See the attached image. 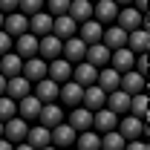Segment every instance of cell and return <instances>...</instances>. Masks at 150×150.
Masks as SVG:
<instances>
[{"label":"cell","mask_w":150,"mask_h":150,"mask_svg":"<svg viewBox=\"0 0 150 150\" xmlns=\"http://www.w3.org/2000/svg\"><path fill=\"white\" fill-rule=\"evenodd\" d=\"M115 133H118L124 142H136V139H142V136L147 133V127H144V121H142V118L124 115V118H118V127H115Z\"/></svg>","instance_id":"cell-1"},{"label":"cell","mask_w":150,"mask_h":150,"mask_svg":"<svg viewBox=\"0 0 150 150\" xmlns=\"http://www.w3.org/2000/svg\"><path fill=\"white\" fill-rule=\"evenodd\" d=\"M115 26H118V29H124V32L144 29V15H142V12H136L133 6H124V9H118V15H115Z\"/></svg>","instance_id":"cell-2"},{"label":"cell","mask_w":150,"mask_h":150,"mask_svg":"<svg viewBox=\"0 0 150 150\" xmlns=\"http://www.w3.org/2000/svg\"><path fill=\"white\" fill-rule=\"evenodd\" d=\"M26 133H29V124L23 121V118H9V121H3V139L9 142V144H20V142H26Z\"/></svg>","instance_id":"cell-3"},{"label":"cell","mask_w":150,"mask_h":150,"mask_svg":"<svg viewBox=\"0 0 150 150\" xmlns=\"http://www.w3.org/2000/svg\"><path fill=\"white\" fill-rule=\"evenodd\" d=\"M38 124L40 127H46V130H52V127H58V124H64V107L61 104H43L40 107V112H38Z\"/></svg>","instance_id":"cell-4"},{"label":"cell","mask_w":150,"mask_h":150,"mask_svg":"<svg viewBox=\"0 0 150 150\" xmlns=\"http://www.w3.org/2000/svg\"><path fill=\"white\" fill-rule=\"evenodd\" d=\"M46 78H49V81H55L58 87H61V84H67V81H72V64H67L64 58L49 61V64H46Z\"/></svg>","instance_id":"cell-5"},{"label":"cell","mask_w":150,"mask_h":150,"mask_svg":"<svg viewBox=\"0 0 150 150\" xmlns=\"http://www.w3.org/2000/svg\"><path fill=\"white\" fill-rule=\"evenodd\" d=\"M118 90H121V93H127V95H142V93H147V78L130 69V72L121 75V81H118Z\"/></svg>","instance_id":"cell-6"},{"label":"cell","mask_w":150,"mask_h":150,"mask_svg":"<svg viewBox=\"0 0 150 150\" xmlns=\"http://www.w3.org/2000/svg\"><path fill=\"white\" fill-rule=\"evenodd\" d=\"M3 32L12 38H20V35H26L29 32V18L26 15H20V12H12V15H6L3 18Z\"/></svg>","instance_id":"cell-7"},{"label":"cell","mask_w":150,"mask_h":150,"mask_svg":"<svg viewBox=\"0 0 150 150\" xmlns=\"http://www.w3.org/2000/svg\"><path fill=\"white\" fill-rule=\"evenodd\" d=\"M115 15H118V6L112 0H98L93 3V20L101 23V26H112L115 23Z\"/></svg>","instance_id":"cell-8"},{"label":"cell","mask_w":150,"mask_h":150,"mask_svg":"<svg viewBox=\"0 0 150 150\" xmlns=\"http://www.w3.org/2000/svg\"><path fill=\"white\" fill-rule=\"evenodd\" d=\"M75 136H78V133H75L72 127L67 124V121L49 130V139H52V147H58V150H69V147L75 144Z\"/></svg>","instance_id":"cell-9"},{"label":"cell","mask_w":150,"mask_h":150,"mask_svg":"<svg viewBox=\"0 0 150 150\" xmlns=\"http://www.w3.org/2000/svg\"><path fill=\"white\" fill-rule=\"evenodd\" d=\"M101 32H104L101 23H95V20H84V23H78L75 38H78L84 46H93V43H101Z\"/></svg>","instance_id":"cell-10"},{"label":"cell","mask_w":150,"mask_h":150,"mask_svg":"<svg viewBox=\"0 0 150 150\" xmlns=\"http://www.w3.org/2000/svg\"><path fill=\"white\" fill-rule=\"evenodd\" d=\"M61 49H64V40H58L55 35H46V38H38V58H43L46 64L61 58Z\"/></svg>","instance_id":"cell-11"},{"label":"cell","mask_w":150,"mask_h":150,"mask_svg":"<svg viewBox=\"0 0 150 150\" xmlns=\"http://www.w3.org/2000/svg\"><path fill=\"white\" fill-rule=\"evenodd\" d=\"M64 121H67V124H69L75 133H87V130H93V112L84 110V107H72V110H69V115H67Z\"/></svg>","instance_id":"cell-12"},{"label":"cell","mask_w":150,"mask_h":150,"mask_svg":"<svg viewBox=\"0 0 150 150\" xmlns=\"http://www.w3.org/2000/svg\"><path fill=\"white\" fill-rule=\"evenodd\" d=\"M20 75L29 81V84H38V81H43L46 78V61L43 58H26L23 61V69H20Z\"/></svg>","instance_id":"cell-13"},{"label":"cell","mask_w":150,"mask_h":150,"mask_svg":"<svg viewBox=\"0 0 150 150\" xmlns=\"http://www.w3.org/2000/svg\"><path fill=\"white\" fill-rule=\"evenodd\" d=\"M32 95V84L23 78V75H15V78H6V98H12L18 104L20 98Z\"/></svg>","instance_id":"cell-14"},{"label":"cell","mask_w":150,"mask_h":150,"mask_svg":"<svg viewBox=\"0 0 150 150\" xmlns=\"http://www.w3.org/2000/svg\"><path fill=\"white\" fill-rule=\"evenodd\" d=\"M75 32H78V23H75L69 15L52 18V32H49V35H55L58 40H69V38H75Z\"/></svg>","instance_id":"cell-15"},{"label":"cell","mask_w":150,"mask_h":150,"mask_svg":"<svg viewBox=\"0 0 150 150\" xmlns=\"http://www.w3.org/2000/svg\"><path fill=\"white\" fill-rule=\"evenodd\" d=\"M101 43H104L110 52L124 49V46H127V32H124V29H118V26L112 23V26H107V29L101 32Z\"/></svg>","instance_id":"cell-16"},{"label":"cell","mask_w":150,"mask_h":150,"mask_svg":"<svg viewBox=\"0 0 150 150\" xmlns=\"http://www.w3.org/2000/svg\"><path fill=\"white\" fill-rule=\"evenodd\" d=\"M81 95H84V87H78L75 81H67L58 87V98L64 101V107H81Z\"/></svg>","instance_id":"cell-17"},{"label":"cell","mask_w":150,"mask_h":150,"mask_svg":"<svg viewBox=\"0 0 150 150\" xmlns=\"http://www.w3.org/2000/svg\"><path fill=\"white\" fill-rule=\"evenodd\" d=\"M115 127H118V115L110 112L107 107H101V110L93 112V130H101V136L104 133H112Z\"/></svg>","instance_id":"cell-18"},{"label":"cell","mask_w":150,"mask_h":150,"mask_svg":"<svg viewBox=\"0 0 150 150\" xmlns=\"http://www.w3.org/2000/svg\"><path fill=\"white\" fill-rule=\"evenodd\" d=\"M84 61L95 67V69H104V67H110V49L104 46V43H93V46H87V55Z\"/></svg>","instance_id":"cell-19"},{"label":"cell","mask_w":150,"mask_h":150,"mask_svg":"<svg viewBox=\"0 0 150 150\" xmlns=\"http://www.w3.org/2000/svg\"><path fill=\"white\" fill-rule=\"evenodd\" d=\"M84 55H87V46L78 40V38H69V40H64V49H61V58L67 61V64H81L84 61Z\"/></svg>","instance_id":"cell-20"},{"label":"cell","mask_w":150,"mask_h":150,"mask_svg":"<svg viewBox=\"0 0 150 150\" xmlns=\"http://www.w3.org/2000/svg\"><path fill=\"white\" fill-rule=\"evenodd\" d=\"M118 81H121V75L115 72L112 67H104V69H98V78H95V87L101 90L104 95H110L118 90Z\"/></svg>","instance_id":"cell-21"},{"label":"cell","mask_w":150,"mask_h":150,"mask_svg":"<svg viewBox=\"0 0 150 150\" xmlns=\"http://www.w3.org/2000/svg\"><path fill=\"white\" fill-rule=\"evenodd\" d=\"M133 64H136V55H133L127 46H124V49H115V52H110V67H112V69H115L118 75L130 72V69H133Z\"/></svg>","instance_id":"cell-22"},{"label":"cell","mask_w":150,"mask_h":150,"mask_svg":"<svg viewBox=\"0 0 150 150\" xmlns=\"http://www.w3.org/2000/svg\"><path fill=\"white\" fill-rule=\"evenodd\" d=\"M12 49H15V55H20L23 61H26V58H35L38 55V38L26 32V35H20V38L12 40Z\"/></svg>","instance_id":"cell-23"},{"label":"cell","mask_w":150,"mask_h":150,"mask_svg":"<svg viewBox=\"0 0 150 150\" xmlns=\"http://www.w3.org/2000/svg\"><path fill=\"white\" fill-rule=\"evenodd\" d=\"M32 95H35L40 104H52V101L58 98V84L49 81V78H43V81L32 84Z\"/></svg>","instance_id":"cell-24"},{"label":"cell","mask_w":150,"mask_h":150,"mask_svg":"<svg viewBox=\"0 0 150 150\" xmlns=\"http://www.w3.org/2000/svg\"><path fill=\"white\" fill-rule=\"evenodd\" d=\"M95 78H98V69L90 67L87 61H81V64H75V67H72V81L78 84V87H93Z\"/></svg>","instance_id":"cell-25"},{"label":"cell","mask_w":150,"mask_h":150,"mask_svg":"<svg viewBox=\"0 0 150 150\" xmlns=\"http://www.w3.org/2000/svg\"><path fill=\"white\" fill-rule=\"evenodd\" d=\"M147 46H150V35H147V29L127 32V49H130L133 55H147Z\"/></svg>","instance_id":"cell-26"},{"label":"cell","mask_w":150,"mask_h":150,"mask_svg":"<svg viewBox=\"0 0 150 150\" xmlns=\"http://www.w3.org/2000/svg\"><path fill=\"white\" fill-rule=\"evenodd\" d=\"M104 101H107V95L101 93L95 84H93V87H84V95H81V107H84V110L95 112V110L104 107Z\"/></svg>","instance_id":"cell-27"},{"label":"cell","mask_w":150,"mask_h":150,"mask_svg":"<svg viewBox=\"0 0 150 150\" xmlns=\"http://www.w3.org/2000/svg\"><path fill=\"white\" fill-rule=\"evenodd\" d=\"M40 107H43V104L38 101L35 95H26V98H20V101H18V118H23V121L29 124V121H35V118H38Z\"/></svg>","instance_id":"cell-28"},{"label":"cell","mask_w":150,"mask_h":150,"mask_svg":"<svg viewBox=\"0 0 150 150\" xmlns=\"http://www.w3.org/2000/svg\"><path fill=\"white\" fill-rule=\"evenodd\" d=\"M49 32H52V18H49L46 12H38V15H32V18H29V35L46 38Z\"/></svg>","instance_id":"cell-29"},{"label":"cell","mask_w":150,"mask_h":150,"mask_svg":"<svg viewBox=\"0 0 150 150\" xmlns=\"http://www.w3.org/2000/svg\"><path fill=\"white\" fill-rule=\"evenodd\" d=\"M20 69H23V58L20 55H15V52L0 55V75L3 78H15V75H20Z\"/></svg>","instance_id":"cell-30"},{"label":"cell","mask_w":150,"mask_h":150,"mask_svg":"<svg viewBox=\"0 0 150 150\" xmlns=\"http://www.w3.org/2000/svg\"><path fill=\"white\" fill-rule=\"evenodd\" d=\"M104 107L115 115H127V107H130V95L121 93V90H115V93L107 95V101H104Z\"/></svg>","instance_id":"cell-31"},{"label":"cell","mask_w":150,"mask_h":150,"mask_svg":"<svg viewBox=\"0 0 150 150\" xmlns=\"http://www.w3.org/2000/svg\"><path fill=\"white\" fill-rule=\"evenodd\" d=\"M75 23H84V20H93V3L90 0H72L69 3V12H67Z\"/></svg>","instance_id":"cell-32"},{"label":"cell","mask_w":150,"mask_h":150,"mask_svg":"<svg viewBox=\"0 0 150 150\" xmlns=\"http://www.w3.org/2000/svg\"><path fill=\"white\" fill-rule=\"evenodd\" d=\"M26 144H32L35 150L46 147V144H52L49 130H46V127H40V124H32V127H29V133H26Z\"/></svg>","instance_id":"cell-33"},{"label":"cell","mask_w":150,"mask_h":150,"mask_svg":"<svg viewBox=\"0 0 150 150\" xmlns=\"http://www.w3.org/2000/svg\"><path fill=\"white\" fill-rule=\"evenodd\" d=\"M127 115H133V118H147V93L142 95H130V107H127Z\"/></svg>","instance_id":"cell-34"},{"label":"cell","mask_w":150,"mask_h":150,"mask_svg":"<svg viewBox=\"0 0 150 150\" xmlns=\"http://www.w3.org/2000/svg\"><path fill=\"white\" fill-rule=\"evenodd\" d=\"M98 142H101V136L95 130L78 133V136H75V150H98Z\"/></svg>","instance_id":"cell-35"},{"label":"cell","mask_w":150,"mask_h":150,"mask_svg":"<svg viewBox=\"0 0 150 150\" xmlns=\"http://www.w3.org/2000/svg\"><path fill=\"white\" fill-rule=\"evenodd\" d=\"M124 144H127V142H124L118 133L112 130V133H104V136H101V142H98V150H124Z\"/></svg>","instance_id":"cell-36"},{"label":"cell","mask_w":150,"mask_h":150,"mask_svg":"<svg viewBox=\"0 0 150 150\" xmlns=\"http://www.w3.org/2000/svg\"><path fill=\"white\" fill-rule=\"evenodd\" d=\"M69 3H72V0H43L49 18H61V15H67V12H69Z\"/></svg>","instance_id":"cell-37"},{"label":"cell","mask_w":150,"mask_h":150,"mask_svg":"<svg viewBox=\"0 0 150 150\" xmlns=\"http://www.w3.org/2000/svg\"><path fill=\"white\" fill-rule=\"evenodd\" d=\"M18 12L26 15V18H32L38 12H43V0H18Z\"/></svg>","instance_id":"cell-38"},{"label":"cell","mask_w":150,"mask_h":150,"mask_svg":"<svg viewBox=\"0 0 150 150\" xmlns=\"http://www.w3.org/2000/svg\"><path fill=\"white\" fill-rule=\"evenodd\" d=\"M15 115H18V104H15L12 98L0 95V121H9V118H15Z\"/></svg>","instance_id":"cell-39"},{"label":"cell","mask_w":150,"mask_h":150,"mask_svg":"<svg viewBox=\"0 0 150 150\" xmlns=\"http://www.w3.org/2000/svg\"><path fill=\"white\" fill-rule=\"evenodd\" d=\"M6 52H12V38L0 29V55H6Z\"/></svg>","instance_id":"cell-40"},{"label":"cell","mask_w":150,"mask_h":150,"mask_svg":"<svg viewBox=\"0 0 150 150\" xmlns=\"http://www.w3.org/2000/svg\"><path fill=\"white\" fill-rule=\"evenodd\" d=\"M0 12H3V15L18 12V0H0Z\"/></svg>","instance_id":"cell-41"},{"label":"cell","mask_w":150,"mask_h":150,"mask_svg":"<svg viewBox=\"0 0 150 150\" xmlns=\"http://www.w3.org/2000/svg\"><path fill=\"white\" fill-rule=\"evenodd\" d=\"M124 150H150V144L144 142V139H136V142H127Z\"/></svg>","instance_id":"cell-42"},{"label":"cell","mask_w":150,"mask_h":150,"mask_svg":"<svg viewBox=\"0 0 150 150\" xmlns=\"http://www.w3.org/2000/svg\"><path fill=\"white\" fill-rule=\"evenodd\" d=\"M147 3H150V0H133V9L142 12V15H147Z\"/></svg>","instance_id":"cell-43"},{"label":"cell","mask_w":150,"mask_h":150,"mask_svg":"<svg viewBox=\"0 0 150 150\" xmlns=\"http://www.w3.org/2000/svg\"><path fill=\"white\" fill-rule=\"evenodd\" d=\"M112 3H115L118 9H124V6H133V0H112Z\"/></svg>","instance_id":"cell-44"},{"label":"cell","mask_w":150,"mask_h":150,"mask_svg":"<svg viewBox=\"0 0 150 150\" xmlns=\"http://www.w3.org/2000/svg\"><path fill=\"white\" fill-rule=\"evenodd\" d=\"M0 150H15V144H9L6 139H0Z\"/></svg>","instance_id":"cell-45"},{"label":"cell","mask_w":150,"mask_h":150,"mask_svg":"<svg viewBox=\"0 0 150 150\" xmlns=\"http://www.w3.org/2000/svg\"><path fill=\"white\" fill-rule=\"evenodd\" d=\"M15 150H35L32 144H26V142H20V144H15Z\"/></svg>","instance_id":"cell-46"},{"label":"cell","mask_w":150,"mask_h":150,"mask_svg":"<svg viewBox=\"0 0 150 150\" xmlns=\"http://www.w3.org/2000/svg\"><path fill=\"white\" fill-rule=\"evenodd\" d=\"M0 95H6V78L0 75Z\"/></svg>","instance_id":"cell-47"},{"label":"cell","mask_w":150,"mask_h":150,"mask_svg":"<svg viewBox=\"0 0 150 150\" xmlns=\"http://www.w3.org/2000/svg\"><path fill=\"white\" fill-rule=\"evenodd\" d=\"M40 150H58V147H52V144H46V147H40Z\"/></svg>","instance_id":"cell-48"},{"label":"cell","mask_w":150,"mask_h":150,"mask_svg":"<svg viewBox=\"0 0 150 150\" xmlns=\"http://www.w3.org/2000/svg\"><path fill=\"white\" fill-rule=\"evenodd\" d=\"M3 18H6V15H3V12H0V29H3Z\"/></svg>","instance_id":"cell-49"},{"label":"cell","mask_w":150,"mask_h":150,"mask_svg":"<svg viewBox=\"0 0 150 150\" xmlns=\"http://www.w3.org/2000/svg\"><path fill=\"white\" fill-rule=\"evenodd\" d=\"M0 139H3V121H0Z\"/></svg>","instance_id":"cell-50"},{"label":"cell","mask_w":150,"mask_h":150,"mask_svg":"<svg viewBox=\"0 0 150 150\" xmlns=\"http://www.w3.org/2000/svg\"><path fill=\"white\" fill-rule=\"evenodd\" d=\"M90 3H93V0H90ZM95 3H98V0H95Z\"/></svg>","instance_id":"cell-51"},{"label":"cell","mask_w":150,"mask_h":150,"mask_svg":"<svg viewBox=\"0 0 150 150\" xmlns=\"http://www.w3.org/2000/svg\"><path fill=\"white\" fill-rule=\"evenodd\" d=\"M69 150H75V147H69Z\"/></svg>","instance_id":"cell-52"}]
</instances>
